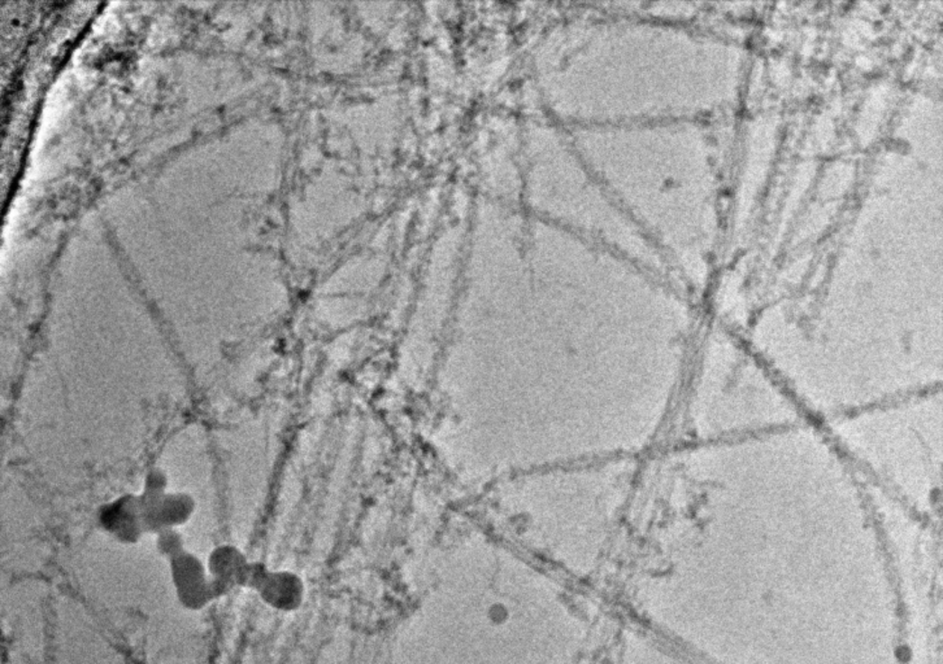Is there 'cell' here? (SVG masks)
Masks as SVG:
<instances>
[{"label": "cell", "instance_id": "cell-7", "mask_svg": "<svg viewBox=\"0 0 943 664\" xmlns=\"http://www.w3.org/2000/svg\"><path fill=\"white\" fill-rule=\"evenodd\" d=\"M508 609L503 604H495L489 610V618L495 624H503L508 619Z\"/></svg>", "mask_w": 943, "mask_h": 664}, {"label": "cell", "instance_id": "cell-1", "mask_svg": "<svg viewBox=\"0 0 943 664\" xmlns=\"http://www.w3.org/2000/svg\"><path fill=\"white\" fill-rule=\"evenodd\" d=\"M102 527L123 542H135L146 532L140 496H121L99 513Z\"/></svg>", "mask_w": 943, "mask_h": 664}, {"label": "cell", "instance_id": "cell-6", "mask_svg": "<svg viewBox=\"0 0 943 664\" xmlns=\"http://www.w3.org/2000/svg\"><path fill=\"white\" fill-rule=\"evenodd\" d=\"M168 477L161 468H151L144 478L143 492L146 495L161 496L167 493Z\"/></svg>", "mask_w": 943, "mask_h": 664}, {"label": "cell", "instance_id": "cell-2", "mask_svg": "<svg viewBox=\"0 0 943 664\" xmlns=\"http://www.w3.org/2000/svg\"><path fill=\"white\" fill-rule=\"evenodd\" d=\"M173 577L181 600L190 607H203L216 597L212 578H207L202 562L193 554L179 553L172 558Z\"/></svg>", "mask_w": 943, "mask_h": 664}, {"label": "cell", "instance_id": "cell-4", "mask_svg": "<svg viewBox=\"0 0 943 664\" xmlns=\"http://www.w3.org/2000/svg\"><path fill=\"white\" fill-rule=\"evenodd\" d=\"M252 562L240 549L223 545L215 549L209 557V575L216 596L229 592L234 587H246Z\"/></svg>", "mask_w": 943, "mask_h": 664}, {"label": "cell", "instance_id": "cell-3", "mask_svg": "<svg viewBox=\"0 0 943 664\" xmlns=\"http://www.w3.org/2000/svg\"><path fill=\"white\" fill-rule=\"evenodd\" d=\"M256 590L265 604L285 613L299 609L305 601V583L291 571L268 569Z\"/></svg>", "mask_w": 943, "mask_h": 664}, {"label": "cell", "instance_id": "cell-5", "mask_svg": "<svg viewBox=\"0 0 943 664\" xmlns=\"http://www.w3.org/2000/svg\"><path fill=\"white\" fill-rule=\"evenodd\" d=\"M182 536L177 528H165L158 533V548L161 553L170 558L179 556L184 551L182 549Z\"/></svg>", "mask_w": 943, "mask_h": 664}]
</instances>
